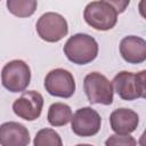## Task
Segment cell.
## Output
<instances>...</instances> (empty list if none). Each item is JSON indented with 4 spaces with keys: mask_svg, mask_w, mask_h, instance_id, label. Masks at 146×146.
Instances as JSON below:
<instances>
[{
    "mask_svg": "<svg viewBox=\"0 0 146 146\" xmlns=\"http://www.w3.org/2000/svg\"><path fill=\"white\" fill-rule=\"evenodd\" d=\"M64 54L73 64L86 65L96 59L98 55V43L89 34L76 33L68 38L64 44Z\"/></svg>",
    "mask_w": 146,
    "mask_h": 146,
    "instance_id": "obj_1",
    "label": "cell"
},
{
    "mask_svg": "<svg viewBox=\"0 0 146 146\" xmlns=\"http://www.w3.org/2000/svg\"><path fill=\"white\" fill-rule=\"evenodd\" d=\"M119 11L112 1H91L83 11V18L88 25L98 31H108L113 29L117 22Z\"/></svg>",
    "mask_w": 146,
    "mask_h": 146,
    "instance_id": "obj_2",
    "label": "cell"
},
{
    "mask_svg": "<svg viewBox=\"0 0 146 146\" xmlns=\"http://www.w3.org/2000/svg\"><path fill=\"white\" fill-rule=\"evenodd\" d=\"M83 89L90 104L111 105L113 103V84L99 72H91L84 76Z\"/></svg>",
    "mask_w": 146,
    "mask_h": 146,
    "instance_id": "obj_3",
    "label": "cell"
},
{
    "mask_svg": "<svg viewBox=\"0 0 146 146\" xmlns=\"http://www.w3.org/2000/svg\"><path fill=\"white\" fill-rule=\"evenodd\" d=\"M31 81V70L22 59L8 62L1 72L2 86L10 92L24 91Z\"/></svg>",
    "mask_w": 146,
    "mask_h": 146,
    "instance_id": "obj_4",
    "label": "cell"
},
{
    "mask_svg": "<svg viewBox=\"0 0 146 146\" xmlns=\"http://www.w3.org/2000/svg\"><path fill=\"white\" fill-rule=\"evenodd\" d=\"M39 36L47 42H58L68 33L66 19L57 13H46L40 16L35 25Z\"/></svg>",
    "mask_w": 146,
    "mask_h": 146,
    "instance_id": "obj_5",
    "label": "cell"
},
{
    "mask_svg": "<svg viewBox=\"0 0 146 146\" xmlns=\"http://www.w3.org/2000/svg\"><path fill=\"white\" fill-rule=\"evenodd\" d=\"M44 89L51 96L70 98L75 91V81L70 71L64 68H55L46 75Z\"/></svg>",
    "mask_w": 146,
    "mask_h": 146,
    "instance_id": "obj_6",
    "label": "cell"
},
{
    "mask_svg": "<svg viewBox=\"0 0 146 146\" xmlns=\"http://www.w3.org/2000/svg\"><path fill=\"white\" fill-rule=\"evenodd\" d=\"M102 125V117L91 107L76 110L71 120L72 131L79 137H91L98 133Z\"/></svg>",
    "mask_w": 146,
    "mask_h": 146,
    "instance_id": "obj_7",
    "label": "cell"
},
{
    "mask_svg": "<svg viewBox=\"0 0 146 146\" xmlns=\"http://www.w3.org/2000/svg\"><path fill=\"white\" fill-rule=\"evenodd\" d=\"M43 107V97L40 92L35 90L24 91L21 97H18L13 103L14 113L25 120V121H34L36 120L42 112Z\"/></svg>",
    "mask_w": 146,
    "mask_h": 146,
    "instance_id": "obj_8",
    "label": "cell"
},
{
    "mask_svg": "<svg viewBox=\"0 0 146 146\" xmlns=\"http://www.w3.org/2000/svg\"><path fill=\"white\" fill-rule=\"evenodd\" d=\"M1 146H27L30 144V132L27 128L18 122H5L0 127Z\"/></svg>",
    "mask_w": 146,
    "mask_h": 146,
    "instance_id": "obj_9",
    "label": "cell"
},
{
    "mask_svg": "<svg viewBox=\"0 0 146 146\" xmlns=\"http://www.w3.org/2000/svg\"><path fill=\"white\" fill-rule=\"evenodd\" d=\"M120 54L129 64H140L146 60V40L137 35L124 36L120 42Z\"/></svg>",
    "mask_w": 146,
    "mask_h": 146,
    "instance_id": "obj_10",
    "label": "cell"
},
{
    "mask_svg": "<svg viewBox=\"0 0 146 146\" xmlns=\"http://www.w3.org/2000/svg\"><path fill=\"white\" fill-rule=\"evenodd\" d=\"M110 123L112 130L117 135H129L133 132L139 123L138 114L125 107L114 110L110 115Z\"/></svg>",
    "mask_w": 146,
    "mask_h": 146,
    "instance_id": "obj_11",
    "label": "cell"
},
{
    "mask_svg": "<svg viewBox=\"0 0 146 146\" xmlns=\"http://www.w3.org/2000/svg\"><path fill=\"white\" fill-rule=\"evenodd\" d=\"M112 84L115 92L123 100H135L139 98L136 82V73L121 71L113 78Z\"/></svg>",
    "mask_w": 146,
    "mask_h": 146,
    "instance_id": "obj_12",
    "label": "cell"
},
{
    "mask_svg": "<svg viewBox=\"0 0 146 146\" xmlns=\"http://www.w3.org/2000/svg\"><path fill=\"white\" fill-rule=\"evenodd\" d=\"M73 117L71 107L64 103H54L49 106L48 110V122L52 127H63L66 125Z\"/></svg>",
    "mask_w": 146,
    "mask_h": 146,
    "instance_id": "obj_13",
    "label": "cell"
},
{
    "mask_svg": "<svg viewBox=\"0 0 146 146\" xmlns=\"http://www.w3.org/2000/svg\"><path fill=\"white\" fill-rule=\"evenodd\" d=\"M6 5L13 15L17 17H29L34 14L38 2L35 0H8Z\"/></svg>",
    "mask_w": 146,
    "mask_h": 146,
    "instance_id": "obj_14",
    "label": "cell"
},
{
    "mask_svg": "<svg viewBox=\"0 0 146 146\" xmlns=\"http://www.w3.org/2000/svg\"><path fill=\"white\" fill-rule=\"evenodd\" d=\"M34 146H63L62 138L57 131L51 128H44L36 132L34 140Z\"/></svg>",
    "mask_w": 146,
    "mask_h": 146,
    "instance_id": "obj_15",
    "label": "cell"
},
{
    "mask_svg": "<svg viewBox=\"0 0 146 146\" xmlns=\"http://www.w3.org/2000/svg\"><path fill=\"white\" fill-rule=\"evenodd\" d=\"M105 146H137V141L130 135H111L106 141Z\"/></svg>",
    "mask_w": 146,
    "mask_h": 146,
    "instance_id": "obj_16",
    "label": "cell"
},
{
    "mask_svg": "<svg viewBox=\"0 0 146 146\" xmlns=\"http://www.w3.org/2000/svg\"><path fill=\"white\" fill-rule=\"evenodd\" d=\"M136 82H137L139 98L146 99V70L136 73Z\"/></svg>",
    "mask_w": 146,
    "mask_h": 146,
    "instance_id": "obj_17",
    "label": "cell"
},
{
    "mask_svg": "<svg viewBox=\"0 0 146 146\" xmlns=\"http://www.w3.org/2000/svg\"><path fill=\"white\" fill-rule=\"evenodd\" d=\"M138 10H139V14L146 19V0L139 1V3H138Z\"/></svg>",
    "mask_w": 146,
    "mask_h": 146,
    "instance_id": "obj_18",
    "label": "cell"
},
{
    "mask_svg": "<svg viewBox=\"0 0 146 146\" xmlns=\"http://www.w3.org/2000/svg\"><path fill=\"white\" fill-rule=\"evenodd\" d=\"M139 145L140 146H146V129L144 130V132L141 133V136L139 138Z\"/></svg>",
    "mask_w": 146,
    "mask_h": 146,
    "instance_id": "obj_19",
    "label": "cell"
},
{
    "mask_svg": "<svg viewBox=\"0 0 146 146\" xmlns=\"http://www.w3.org/2000/svg\"><path fill=\"white\" fill-rule=\"evenodd\" d=\"M75 146H92V145H89V144H78Z\"/></svg>",
    "mask_w": 146,
    "mask_h": 146,
    "instance_id": "obj_20",
    "label": "cell"
}]
</instances>
